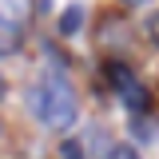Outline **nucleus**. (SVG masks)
Segmentation results:
<instances>
[{
    "mask_svg": "<svg viewBox=\"0 0 159 159\" xmlns=\"http://www.w3.org/2000/svg\"><path fill=\"white\" fill-rule=\"evenodd\" d=\"M28 107L44 127H56V131H68L76 123V96L64 76H44L28 92Z\"/></svg>",
    "mask_w": 159,
    "mask_h": 159,
    "instance_id": "nucleus-1",
    "label": "nucleus"
},
{
    "mask_svg": "<svg viewBox=\"0 0 159 159\" xmlns=\"http://www.w3.org/2000/svg\"><path fill=\"white\" fill-rule=\"evenodd\" d=\"M107 80H111V88L119 92V99H123L131 111L147 107V88L139 84V76L127 68V64H107Z\"/></svg>",
    "mask_w": 159,
    "mask_h": 159,
    "instance_id": "nucleus-2",
    "label": "nucleus"
},
{
    "mask_svg": "<svg viewBox=\"0 0 159 159\" xmlns=\"http://www.w3.org/2000/svg\"><path fill=\"white\" fill-rule=\"evenodd\" d=\"M20 40H24V28L20 24H8V20H0V56H12L20 48Z\"/></svg>",
    "mask_w": 159,
    "mask_h": 159,
    "instance_id": "nucleus-3",
    "label": "nucleus"
},
{
    "mask_svg": "<svg viewBox=\"0 0 159 159\" xmlns=\"http://www.w3.org/2000/svg\"><path fill=\"white\" fill-rule=\"evenodd\" d=\"M80 24H84V8H80V4L64 8V16H60V36H76Z\"/></svg>",
    "mask_w": 159,
    "mask_h": 159,
    "instance_id": "nucleus-4",
    "label": "nucleus"
},
{
    "mask_svg": "<svg viewBox=\"0 0 159 159\" xmlns=\"http://www.w3.org/2000/svg\"><path fill=\"white\" fill-rule=\"evenodd\" d=\"M107 159H139V151L131 147V143H116V147L107 151Z\"/></svg>",
    "mask_w": 159,
    "mask_h": 159,
    "instance_id": "nucleus-5",
    "label": "nucleus"
},
{
    "mask_svg": "<svg viewBox=\"0 0 159 159\" xmlns=\"http://www.w3.org/2000/svg\"><path fill=\"white\" fill-rule=\"evenodd\" d=\"M147 36H151V44L159 48V12H151V16H147Z\"/></svg>",
    "mask_w": 159,
    "mask_h": 159,
    "instance_id": "nucleus-6",
    "label": "nucleus"
},
{
    "mask_svg": "<svg viewBox=\"0 0 159 159\" xmlns=\"http://www.w3.org/2000/svg\"><path fill=\"white\" fill-rule=\"evenodd\" d=\"M151 127H155V123H143V119H139V123H135V127H131V131H135L139 139H151V135H155V131H151Z\"/></svg>",
    "mask_w": 159,
    "mask_h": 159,
    "instance_id": "nucleus-7",
    "label": "nucleus"
},
{
    "mask_svg": "<svg viewBox=\"0 0 159 159\" xmlns=\"http://www.w3.org/2000/svg\"><path fill=\"white\" fill-rule=\"evenodd\" d=\"M64 155H68V159H84V147H76V143H64Z\"/></svg>",
    "mask_w": 159,
    "mask_h": 159,
    "instance_id": "nucleus-8",
    "label": "nucleus"
},
{
    "mask_svg": "<svg viewBox=\"0 0 159 159\" xmlns=\"http://www.w3.org/2000/svg\"><path fill=\"white\" fill-rule=\"evenodd\" d=\"M0 99H4V76H0Z\"/></svg>",
    "mask_w": 159,
    "mask_h": 159,
    "instance_id": "nucleus-9",
    "label": "nucleus"
}]
</instances>
